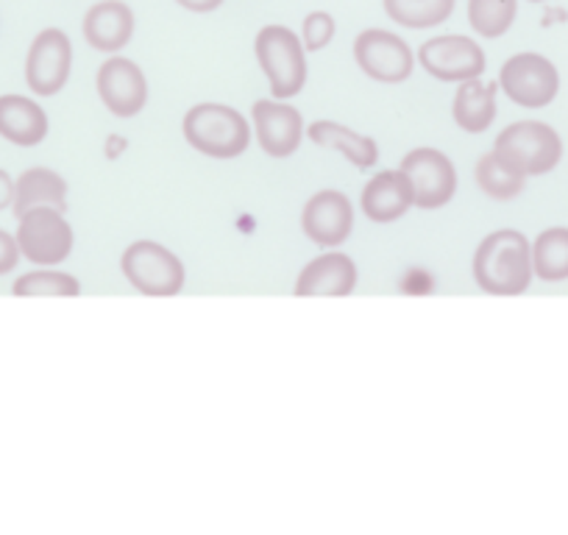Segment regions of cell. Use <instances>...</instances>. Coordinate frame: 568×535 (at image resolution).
<instances>
[{
    "label": "cell",
    "instance_id": "1",
    "mask_svg": "<svg viewBox=\"0 0 568 535\" xmlns=\"http://www.w3.org/2000/svg\"><path fill=\"white\" fill-rule=\"evenodd\" d=\"M471 271L488 296H524L535 280L532 243L518 229H496L474 251Z\"/></svg>",
    "mask_w": 568,
    "mask_h": 535
},
{
    "label": "cell",
    "instance_id": "2",
    "mask_svg": "<svg viewBox=\"0 0 568 535\" xmlns=\"http://www.w3.org/2000/svg\"><path fill=\"white\" fill-rule=\"evenodd\" d=\"M182 134L193 151L210 160H237L248 151L251 123L229 103H195L182 120Z\"/></svg>",
    "mask_w": 568,
    "mask_h": 535
},
{
    "label": "cell",
    "instance_id": "3",
    "mask_svg": "<svg viewBox=\"0 0 568 535\" xmlns=\"http://www.w3.org/2000/svg\"><path fill=\"white\" fill-rule=\"evenodd\" d=\"M254 57L278 101H291L307 87V48L287 26H262L254 37Z\"/></svg>",
    "mask_w": 568,
    "mask_h": 535
},
{
    "label": "cell",
    "instance_id": "4",
    "mask_svg": "<svg viewBox=\"0 0 568 535\" xmlns=\"http://www.w3.org/2000/svg\"><path fill=\"white\" fill-rule=\"evenodd\" d=\"M494 151L521 176L535 179L560 165L562 140L544 120H516L496 134Z\"/></svg>",
    "mask_w": 568,
    "mask_h": 535
},
{
    "label": "cell",
    "instance_id": "5",
    "mask_svg": "<svg viewBox=\"0 0 568 535\" xmlns=\"http://www.w3.org/2000/svg\"><path fill=\"white\" fill-rule=\"evenodd\" d=\"M120 271L140 296L149 299L179 296L187 282L184 262L156 240H134L120 256Z\"/></svg>",
    "mask_w": 568,
    "mask_h": 535
},
{
    "label": "cell",
    "instance_id": "6",
    "mask_svg": "<svg viewBox=\"0 0 568 535\" xmlns=\"http://www.w3.org/2000/svg\"><path fill=\"white\" fill-rule=\"evenodd\" d=\"M23 260L37 268H57L73 254L75 234L62 210L57 206H34L18 218L14 232Z\"/></svg>",
    "mask_w": 568,
    "mask_h": 535
},
{
    "label": "cell",
    "instance_id": "7",
    "mask_svg": "<svg viewBox=\"0 0 568 535\" xmlns=\"http://www.w3.org/2000/svg\"><path fill=\"white\" fill-rule=\"evenodd\" d=\"M499 90L521 109H546L560 92V73L544 53L524 51L499 70Z\"/></svg>",
    "mask_w": 568,
    "mask_h": 535
},
{
    "label": "cell",
    "instance_id": "8",
    "mask_svg": "<svg viewBox=\"0 0 568 535\" xmlns=\"http://www.w3.org/2000/svg\"><path fill=\"white\" fill-rule=\"evenodd\" d=\"M73 73V42L62 29H42L26 53V87L40 98H53Z\"/></svg>",
    "mask_w": 568,
    "mask_h": 535
},
{
    "label": "cell",
    "instance_id": "9",
    "mask_svg": "<svg viewBox=\"0 0 568 535\" xmlns=\"http://www.w3.org/2000/svg\"><path fill=\"white\" fill-rule=\"evenodd\" d=\"M418 64L444 84H463V81L483 79L488 57H485V48L471 37L440 34L418 48Z\"/></svg>",
    "mask_w": 568,
    "mask_h": 535
},
{
    "label": "cell",
    "instance_id": "10",
    "mask_svg": "<svg viewBox=\"0 0 568 535\" xmlns=\"http://www.w3.org/2000/svg\"><path fill=\"white\" fill-rule=\"evenodd\" d=\"M354 62L379 84H404L415 70V53L404 37L387 29H365L354 40Z\"/></svg>",
    "mask_w": 568,
    "mask_h": 535
},
{
    "label": "cell",
    "instance_id": "11",
    "mask_svg": "<svg viewBox=\"0 0 568 535\" xmlns=\"http://www.w3.org/2000/svg\"><path fill=\"white\" fill-rule=\"evenodd\" d=\"M251 131H254L262 154L271 157V160L296 157L304 138H307L302 112L293 103L278 101V98H262L251 107Z\"/></svg>",
    "mask_w": 568,
    "mask_h": 535
},
{
    "label": "cell",
    "instance_id": "12",
    "mask_svg": "<svg viewBox=\"0 0 568 535\" xmlns=\"http://www.w3.org/2000/svg\"><path fill=\"white\" fill-rule=\"evenodd\" d=\"M404 173L413 182L415 193V206L424 212L444 210L449 201H455L457 195V168L444 151L429 149V145H420L404 154L402 160Z\"/></svg>",
    "mask_w": 568,
    "mask_h": 535
},
{
    "label": "cell",
    "instance_id": "13",
    "mask_svg": "<svg viewBox=\"0 0 568 535\" xmlns=\"http://www.w3.org/2000/svg\"><path fill=\"white\" fill-rule=\"evenodd\" d=\"M95 90L101 103L106 107V112L120 120L136 118L142 109L149 107V79H145L140 64L129 57L112 53V57L98 68Z\"/></svg>",
    "mask_w": 568,
    "mask_h": 535
},
{
    "label": "cell",
    "instance_id": "14",
    "mask_svg": "<svg viewBox=\"0 0 568 535\" xmlns=\"http://www.w3.org/2000/svg\"><path fill=\"white\" fill-rule=\"evenodd\" d=\"M302 232L318 249H341L354 232V204L341 190H321L304 204Z\"/></svg>",
    "mask_w": 568,
    "mask_h": 535
},
{
    "label": "cell",
    "instance_id": "15",
    "mask_svg": "<svg viewBox=\"0 0 568 535\" xmlns=\"http://www.w3.org/2000/svg\"><path fill=\"white\" fill-rule=\"evenodd\" d=\"M357 262L341 249H326L315 260H310L298 274L293 296L298 299H346L357 291Z\"/></svg>",
    "mask_w": 568,
    "mask_h": 535
},
{
    "label": "cell",
    "instance_id": "16",
    "mask_svg": "<svg viewBox=\"0 0 568 535\" xmlns=\"http://www.w3.org/2000/svg\"><path fill=\"white\" fill-rule=\"evenodd\" d=\"M136 29V18L123 0H98L84 12L81 34L84 42L98 53H120L131 42Z\"/></svg>",
    "mask_w": 568,
    "mask_h": 535
},
{
    "label": "cell",
    "instance_id": "17",
    "mask_svg": "<svg viewBox=\"0 0 568 535\" xmlns=\"http://www.w3.org/2000/svg\"><path fill=\"white\" fill-rule=\"evenodd\" d=\"M359 206H363V215L371 223H396L407 215L415 206V193L413 182L407 179V173L398 168V171H379L374 179H368V184L363 188L359 195Z\"/></svg>",
    "mask_w": 568,
    "mask_h": 535
},
{
    "label": "cell",
    "instance_id": "18",
    "mask_svg": "<svg viewBox=\"0 0 568 535\" xmlns=\"http://www.w3.org/2000/svg\"><path fill=\"white\" fill-rule=\"evenodd\" d=\"M51 120L40 101L18 92L0 95V138L18 149H37L45 143Z\"/></svg>",
    "mask_w": 568,
    "mask_h": 535
},
{
    "label": "cell",
    "instance_id": "19",
    "mask_svg": "<svg viewBox=\"0 0 568 535\" xmlns=\"http://www.w3.org/2000/svg\"><path fill=\"white\" fill-rule=\"evenodd\" d=\"M307 140L318 145V149L341 151L343 160L352 162L357 171H371L379 162V145H376V140L337 123V120H315V123H310Z\"/></svg>",
    "mask_w": 568,
    "mask_h": 535
},
{
    "label": "cell",
    "instance_id": "20",
    "mask_svg": "<svg viewBox=\"0 0 568 535\" xmlns=\"http://www.w3.org/2000/svg\"><path fill=\"white\" fill-rule=\"evenodd\" d=\"M496 95H499V81L471 79L457 84L455 101H452V118L457 129L466 134H485L499 114Z\"/></svg>",
    "mask_w": 568,
    "mask_h": 535
},
{
    "label": "cell",
    "instance_id": "21",
    "mask_svg": "<svg viewBox=\"0 0 568 535\" xmlns=\"http://www.w3.org/2000/svg\"><path fill=\"white\" fill-rule=\"evenodd\" d=\"M34 206H57L62 212L68 210V182H64L62 173L37 165L14 179V218L34 210Z\"/></svg>",
    "mask_w": 568,
    "mask_h": 535
},
{
    "label": "cell",
    "instance_id": "22",
    "mask_svg": "<svg viewBox=\"0 0 568 535\" xmlns=\"http://www.w3.org/2000/svg\"><path fill=\"white\" fill-rule=\"evenodd\" d=\"M474 179H477V188L483 190V195H488L490 201H499V204L516 201L527 188V176H521L516 168L507 165L496 151L479 157L477 168H474Z\"/></svg>",
    "mask_w": 568,
    "mask_h": 535
},
{
    "label": "cell",
    "instance_id": "23",
    "mask_svg": "<svg viewBox=\"0 0 568 535\" xmlns=\"http://www.w3.org/2000/svg\"><path fill=\"white\" fill-rule=\"evenodd\" d=\"M385 14L402 29H438L455 14L457 0H382Z\"/></svg>",
    "mask_w": 568,
    "mask_h": 535
},
{
    "label": "cell",
    "instance_id": "24",
    "mask_svg": "<svg viewBox=\"0 0 568 535\" xmlns=\"http://www.w3.org/2000/svg\"><path fill=\"white\" fill-rule=\"evenodd\" d=\"M532 271L540 282L568 280V229H544L532 240Z\"/></svg>",
    "mask_w": 568,
    "mask_h": 535
},
{
    "label": "cell",
    "instance_id": "25",
    "mask_svg": "<svg viewBox=\"0 0 568 535\" xmlns=\"http://www.w3.org/2000/svg\"><path fill=\"white\" fill-rule=\"evenodd\" d=\"M518 18V0H468V26L483 40H499Z\"/></svg>",
    "mask_w": 568,
    "mask_h": 535
},
{
    "label": "cell",
    "instance_id": "26",
    "mask_svg": "<svg viewBox=\"0 0 568 535\" xmlns=\"http://www.w3.org/2000/svg\"><path fill=\"white\" fill-rule=\"evenodd\" d=\"M12 296L18 299H37V296H81V282L73 274H64L57 268H37L29 274L18 276L12 285Z\"/></svg>",
    "mask_w": 568,
    "mask_h": 535
},
{
    "label": "cell",
    "instance_id": "27",
    "mask_svg": "<svg viewBox=\"0 0 568 535\" xmlns=\"http://www.w3.org/2000/svg\"><path fill=\"white\" fill-rule=\"evenodd\" d=\"M337 23L329 12H310L307 18L302 20V42L307 48V53H318L335 40Z\"/></svg>",
    "mask_w": 568,
    "mask_h": 535
},
{
    "label": "cell",
    "instance_id": "28",
    "mask_svg": "<svg viewBox=\"0 0 568 535\" xmlns=\"http://www.w3.org/2000/svg\"><path fill=\"white\" fill-rule=\"evenodd\" d=\"M20 260H23V254H20L18 238L9 234L7 229H0V276L12 274Z\"/></svg>",
    "mask_w": 568,
    "mask_h": 535
},
{
    "label": "cell",
    "instance_id": "29",
    "mask_svg": "<svg viewBox=\"0 0 568 535\" xmlns=\"http://www.w3.org/2000/svg\"><path fill=\"white\" fill-rule=\"evenodd\" d=\"M14 204V176L0 168V212L12 210Z\"/></svg>",
    "mask_w": 568,
    "mask_h": 535
},
{
    "label": "cell",
    "instance_id": "30",
    "mask_svg": "<svg viewBox=\"0 0 568 535\" xmlns=\"http://www.w3.org/2000/svg\"><path fill=\"white\" fill-rule=\"evenodd\" d=\"M176 3L193 14H210V12H217L226 0H176Z\"/></svg>",
    "mask_w": 568,
    "mask_h": 535
},
{
    "label": "cell",
    "instance_id": "31",
    "mask_svg": "<svg viewBox=\"0 0 568 535\" xmlns=\"http://www.w3.org/2000/svg\"><path fill=\"white\" fill-rule=\"evenodd\" d=\"M529 3H544V0H529Z\"/></svg>",
    "mask_w": 568,
    "mask_h": 535
}]
</instances>
